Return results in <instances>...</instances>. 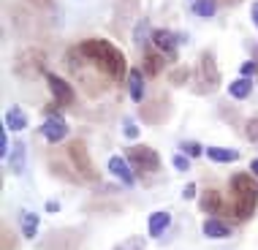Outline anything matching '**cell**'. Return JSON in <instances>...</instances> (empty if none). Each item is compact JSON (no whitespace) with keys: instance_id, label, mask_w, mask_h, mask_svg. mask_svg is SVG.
<instances>
[{"instance_id":"obj_1","label":"cell","mask_w":258,"mask_h":250,"mask_svg":"<svg viewBox=\"0 0 258 250\" xmlns=\"http://www.w3.org/2000/svg\"><path fill=\"white\" fill-rule=\"evenodd\" d=\"M76 52H79L82 57H87L101 74H106L111 82H125V74H131L125 54L117 49L111 41L87 38V41H82V44L76 46Z\"/></svg>"},{"instance_id":"obj_2","label":"cell","mask_w":258,"mask_h":250,"mask_svg":"<svg viewBox=\"0 0 258 250\" xmlns=\"http://www.w3.org/2000/svg\"><path fill=\"white\" fill-rule=\"evenodd\" d=\"M231 196H234V215L236 220L253 218L258 204V182L253 174H234L231 177Z\"/></svg>"},{"instance_id":"obj_3","label":"cell","mask_w":258,"mask_h":250,"mask_svg":"<svg viewBox=\"0 0 258 250\" xmlns=\"http://www.w3.org/2000/svg\"><path fill=\"white\" fill-rule=\"evenodd\" d=\"M125 158L131 161L136 171H158L160 169V158L152 147H128Z\"/></svg>"},{"instance_id":"obj_4","label":"cell","mask_w":258,"mask_h":250,"mask_svg":"<svg viewBox=\"0 0 258 250\" xmlns=\"http://www.w3.org/2000/svg\"><path fill=\"white\" fill-rule=\"evenodd\" d=\"M196 85H199V93H209V90H218V85H220V74H218V68H215V57H212L209 52L201 54Z\"/></svg>"},{"instance_id":"obj_5","label":"cell","mask_w":258,"mask_h":250,"mask_svg":"<svg viewBox=\"0 0 258 250\" xmlns=\"http://www.w3.org/2000/svg\"><path fill=\"white\" fill-rule=\"evenodd\" d=\"M46 85H49V93H52V98L60 103V106H71V103L76 101V93H74V87L68 85L66 79H60L57 74H46Z\"/></svg>"},{"instance_id":"obj_6","label":"cell","mask_w":258,"mask_h":250,"mask_svg":"<svg viewBox=\"0 0 258 250\" xmlns=\"http://www.w3.org/2000/svg\"><path fill=\"white\" fill-rule=\"evenodd\" d=\"M41 136H44L46 142L57 144V142H62V139L68 136V122L62 120L60 114H52V117H46V120H44V125H41Z\"/></svg>"},{"instance_id":"obj_7","label":"cell","mask_w":258,"mask_h":250,"mask_svg":"<svg viewBox=\"0 0 258 250\" xmlns=\"http://www.w3.org/2000/svg\"><path fill=\"white\" fill-rule=\"evenodd\" d=\"M68 152H71V161H74V166H76V171H82L87 179H95V166H93V161H90L85 144H82V142H74Z\"/></svg>"},{"instance_id":"obj_8","label":"cell","mask_w":258,"mask_h":250,"mask_svg":"<svg viewBox=\"0 0 258 250\" xmlns=\"http://www.w3.org/2000/svg\"><path fill=\"white\" fill-rule=\"evenodd\" d=\"M109 171L114 174L120 182H125V185H134L136 182V174H134V166H131V161L128 158H120V155H114V158H109Z\"/></svg>"},{"instance_id":"obj_9","label":"cell","mask_w":258,"mask_h":250,"mask_svg":"<svg viewBox=\"0 0 258 250\" xmlns=\"http://www.w3.org/2000/svg\"><path fill=\"white\" fill-rule=\"evenodd\" d=\"M177 41H179V36H174L171 30H155L152 33V44L158 46L160 54H169V57L177 54Z\"/></svg>"},{"instance_id":"obj_10","label":"cell","mask_w":258,"mask_h":250,"mask_svg":"<svg viewBox=\"0 0 258 250\" xmlns=\"http://www.w3.org/2000/svg\"><path fill=\"white\" fill-rule=\"evenodd\" d=\"M201 231H204L209 239H223V237H228V234H231V226L223 223L218 215H209L204 223H201Z\"/></svg>"},{"instance_id":"obj_11","label":"cell","mask_w":258,"mask_h":250,"mask_svg":"<svg viewBox=\"0 0 258 250\" xmlns=\"http://www.w3.org/2000/svg\"><path fill=\"white\" fill-rule=\"evenodd\" d=\"M204 155L209 158V161H215V163H234V161H239V152L236 150H228V147H207L204 150Z\"/></svg>"},{"instance_id":"obj_12","label":"cell","mask_w":258,"mask_h":250,"mask_svg":"<svg viewBox=\"0 0 258 250\" xmlns=\"http://www.w3.org/2000/svg\"><path fill=\"white\" fill-rule=\"evenodd\" d=\"M199 204H201V210H204L207 215H218V212H223V199H220V193L218 191H204V196L199 199Z\"/></svg>"},{"instance_id":"obj_13","label":"cell","mask_w":258,"mask_h":250,"mask_svg":"<svg viewBox=\"0 0 258 250\" xmlns=\"http://www.w3.org/2000/svg\"><path fill=\"white\" fill-rule=\"evenodd\" d=\"M169 226H171V215L169 212L158 210V212L150 215V237H160Z\"/></svg>"},{"instance_id":"obj_14","label":"cell","mask_w":258,"mask_h":250,"mask_svg":"<svg viewBox=\"0 0 258 250\" xmlns=\"http://www.w3.org/2000/svg\"><path fill=\"white\" fill-rule=\"evenodd\" d=\"M128 95H131L136 103L144 101V74L136 71V68L128 74Z\"/></svg>"},{"instance_id":"obj_15","label":"cell","mask_w":258,"mask_h":250,"mask_svg":"<svg viewBox=\"0 0 258 250\" xmlns=\"http://www.w3.org/2000/svg\"><path fill=\"white\" fill-rule=\"evenodd\" d=\"M6 128H9V131H25V128H27V114H25V109L11 106L9 112H6Z\"/></svg>"},{"instance_id":"obj_16","label":"cell","mask_w":258,"mask_h":250,"mask_svg":"<svg viewBox=\"0 0 258 250\" xmlns=\"http://www.w3.org/2000/svg\"><path fill=\"white\" fill-rule=\"evenodd\" d=\"M19 223H22V234H25L27 239H33L38 234V215L36 212L25 210L22 215H19Z\"/></svg>"},{"instance_id":"obj_17","label":"cell","mask_w":258,"mask_h":250,"mask_svg":"<svg viewBox=\"0 0 258 250\" xmlns=\"http://www.w3.org/2000/svg\"><path fill=\"white\" fill-rule=\"evenodd\" d=\"M250 90H253L250 79H247V76H242V79H234L231 85H228V95H231V98H247Z\"/></svg>"},{"instance_id":"obj_18","label":"cell","mask_w":258,"mask_h":250,"mask_svg":"<svg viewBox=\"0 0 258 250\" xmlns=\"http://www.w3.org/2000/svg\"><path fill=\"white\" fill-rule=\"evenodd\" d=\"M25 142H17L14 144V150H11V169H14V174H22L25 171Z\"/></svg>"},{"instance_id":"obj_19","label":"cell","mask_w":258,"mask_h":250,"mask_svg":"<svg viewBox=\"0 0 258 250\" xmlns=\"http://www.w3.org/2000/svg\"><path fill=\"white\" fill-rule=\"evenodd\" d=\"M190 11L196 14V17H215V11H218V3H215V0H193Z\"/></svg>"},{"instance_id":"obj_20","label":"cell","mask_w":258,"mask_h":250,"mask_svg":"<svg viewBox=\"0 0 258 250\" xmlns=\"http://www.w3.org/2000/svg\"><path fill=\"white\" fill-rule=\"evenodd\" d=\"M163 66H166V62H163L160 54H152V52L144 54V71H147V76H158Z\"/></svg>"},{"instance_id":"obj_21","label":"cell","mask_w":258,"mask_h":250,"mask_svg":"<svg viewBox=\"0 0 258 250\" xmlns=\"http://www.w3.org/2000/svg\"><path fill=\"white\" fill-rule=\"evenodd\" d=\"M147 36H150V19H142V22L136 25V33H134L136 46H144V38Z\"/></svg>"},{"instance_id":"obj_22","label":"cell","mask_w":258,"mask_h":250,"mask_svg":"<svg viewBox=\"0 0 258 250\" xmlns=\"http://www.w3.org/2000/svg\"><path fill=\"white\" fill-rule=\"evenodd\" d=\"M179 150H182V155H187V158L204 155V147H201L199 142H182V144H179Z\"/></svg>"},{"instance_id":"obj_23","label":"cell","mask_w":258,"mask_h":250,"mask_svg":"<svg viewBox=\"0 0 258 250\" xmlns=\"http://www.w3.org/2000/svg\"><path fill=\"white\" fill-rule=\"evenodd\" d=\"M144 245H147V242H144L142 237H131V239L120 242V245H117L114 250H144Z\"/></svg>"},{"instance_id":"obj_24","label":"cell","mask_w":258,"mask_h":250,"mask_svg":"<svg viewBox=\"0 0 258 250\" xmlns=\"http://www.w3.org/2000/svg\"><path fill=\"white\" fill-rule=\"evenodd\" d=\"M245 136L250 139V142L258 147V117H253V120H247V125H245Z\"/></svg>"},{"instance_id":"obj_25","label":"cell","mask_w":258,"mask_h":250,"mask_svg":"<svg viewBox=\"0 0 258 250\" xmlns=\"http://www.w3.org/2000/svg\"><path fill=\"white\" fill-rule=\"evenodd\" d=\"M122 134H125V139H136L139 136V125L134 120H122Z\"/></svg>"},{"instance_id":"obj_26","label":"cell","mask_w":258,"mask_h":250,"mask_svg":"<svg viewBox=\"0 0 258 250\" xmlns=\"http://www.w3.org/2000/svg\"><path fill=\"white\" fill-rule=\"evenodd\" d=\"M255 60H245V62H242V66H239V71H242V76H247V79H250V76H253L255 74Z\"/></svg>"},{"instance_id":"obj_27","label":"cell","mask_w":258,"mask_h":250,"mask_svg":"<svg viewBox=\"0 0 258 250\" xmlns=\"http://www.w3.org/2000/svg\"><path fill=\"white\" fill-rule=\"evenodd\" d=\"M174 169H177V171H187V169H190L187 155H177V158H174Z\"/></svg>"},{"instance_id":"obj_28","label":"cell","mask_w":258,"mask_h":250,"mask_svg":"<svg viewBox=\"0 0 258 250\" xmlns=\"http://www.w3.org/2000/svg\"><path fill=\"white\" fill-rule=\"evenodd\" d=\"M6 131H9V128H3V131H0V155H9V136H6Z\"/></svg>"},{"instance_id":"obj_29","label":"cell","mask_w":258,"mask_h":250,"mask_svg":"<svg viewBox=\"0 0 258 250\" xmlns=\"http://www.w3.org/2000/svg\"><path fill=\"white\" fill-rule=\"evenodd\" d=\"M193 196H196V185H193V182H187V185L182 188V199H187V201H190Z\"/></svg>"},{"instance_id":"obj_30","label":"cell","mask_w":258,"mask_h":250,"mask_svg":"<svg viewBox=\"0 0 258 250\" xmlns=\"http://www.w3.org/2000/svg\"><path fill=\"white\" fill-rule=\"evenodd\" d=\"M250 17H253V25L258 27V0H255L253 6H250Z\"/></svg>"},{"instance_id":"obj_31","label":"cell","mask_w":258,"mask_h":250,"mask_svg":"<svg viewBox=\"0 0 258 250\" xmlns=\"http://www.w3.org/2000/svg\"><path fill=\"white\" fill-rule=\"evenodd\" d=\"M57 210H60L57 201H46V212H57Z\"/></svg>"},{"instance_id":"obj_32","label":"cell","mask_w":258,"mask_h":250,"mask_svg":"<svg viewBox=\"0 0 258 250\" xmlns=\"http://www.w3.org/2000/svg\"><path fill=\"white\" fill-rule=\"evenodd\" d=\"M250 171H253V174L258 177V158H253V161H250Z\"/></svg>"},{"instance_id":"obj_33","label":"cell","mask_w":258,"mask_h":250,"mask_svg":"<svg viewBox=\"0 0 258 250\" xmlns=\"http://www.w3.org/2000/svg\"><path fill=\"white\" fill-rule=\"evenodd\" d=\"M228 3H239V0H228Z\"/></svg>"}]
</instances>
